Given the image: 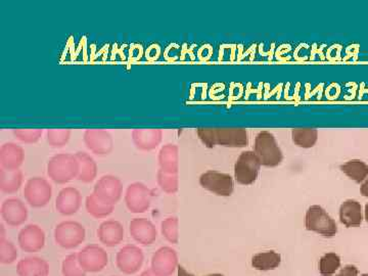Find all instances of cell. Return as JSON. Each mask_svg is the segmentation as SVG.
Returning <instances> with one entry per match:
<instances>
[{"label":"cell","mask_w":368,"mask_h":276,"mask_svg":"<svg viewBox=\"0 0 368 276\" xmlns=\"http://www.w3.org/2000/svg\"><path fill=\"white\" fill-rule=\"evenodd\" d=\"M199 138L208 149L216 145L224 147H245L249 143V136L245 128H199Z\"/></svg>","instance_id":"obj_1"},{"label":"cell","mask_w":368,"mask_h":276,"mask_svg":"<svg viewBox=\"0 0 368 276\" xmlns=\"http://www.w3.org/2000/svg\"><path fill=\"white\" fill-rule=\"evenodd\" d=\"M79 162L73 154H57L47 163V175L53 183L66 184L78 176Z\"/></svg>","instance_id":"obj_2"},{"label":"cell","mask_w":368,"mask_h":276,"mask_svg":"<svg viewBox=\"0 0 368 276\" xmlns=\"http://www.w3.org/2000/svg\"><path fill=\"white\" fill-rule=\"evenodd\" d=\"M254 153L260 161L261 166L276 167L284 160L282 149L276 139L269 131L259 132L255 138Z\"/></svg>","instance_id":"obj_3"},{"label":"cell","mask_w":368,"mask_h":276,"mask_svg":"<svg viewBox=\"0 0 368 276\" xmlns=\"http://www.w3.org/2000/svg\"><path fill=\"white\" fill-rule=\"evenodd\" d=\"M305 228L325 237H333L337 234L338 226L335 220L320 206H311L305 216Z\"/></svg>","instance_id":"obj_4"},{"label":"cell","mask_w":368,"mask_h":276,"mask_svg":"<svg viewBox=\"0 0 368 276\" xmlns=\"http://www.w3.org/2000/svg\"><path fill=\"white\" fill-rule=\"evenodd\" d=\"M86 231L84 226L77 221H63L55 230V241L59 247L72 250L79 247L85 241Z\"/></svg>","instance_id":"obj_5"},{"label":"cell","mask_w":368,"mask_h":276,"mask_svg":"<svg viewBox=\"0 0 368 276\" xmlns=\"http://www.w3.org/2000/svg\"><path fill=\"white\" fill-rule=\"evenodd\" d=\"M260 161L253 151H246L239 155L234 165V179L243 185H251L258 178Z\"/></svg>","instance_id":"obj_6"},{"label":"cell","mask_w":368,"mask_h":276,"mask_svg":"<svg viewBox=\"0 0 368 276\" xmlns=\"http://www.w3.org/2000/svg\"><path fill=\"white\" fill-rule=\"evenodd\" d=\"M26 202L33 208H44L50 202L53 187L46 179L42 177L30 178L24 188Z\"/></svg>","instance_id":"obj_7"},{"label":"cell","mask_w":368,"mask_h":276,"mask_svg":"<svg viewBox=\"0 0 368 276\" xmlns=\"http://www.w3.org/2000/svg\"><path fill=\"white\" fill-rule=\"evenodd\" d=\"M151 198L153 190H149L145 183H131L126 190V207L134 214L145 213L151 207Z\"/></svg>","instance_id":"obj_8"},{"label":"cell","mask_w":368,"mask_h":276,"mask_svg":"<svg viewBox=\"0 0 368 276\" xmlns=\"http://www.w3.org/2000/svg\"><path fill=\"white\" fill-rule=\"evenodd\" d=\"M200 184L205 190L219 196H230L234 190L232 177L218 171L210 170L203 173L200 177Z\"/></svg>","instance_id":"obj_9"},{"label":"cell","mask_w":368,"mask_h":276,"mask_svg":"<svg viewBox=\"0 0 368 276\" xmlns=\"http://www.w3.org/2000/svg\"><path fill=\"white\" fill-rule=\"evenodd\" d=\"M93 194L107 205L115 206L123 194V184L114 175H104L94 185Z\"/></svg>","instance_id":"obj_10"},{"label":"cell","mask_w":368,"mask_h":276,"mask_svg":"<svg viewBox=\"0 0 368 276\" xmlns=\"http://www.w3.org/2000/svg\"><path fill=\"white\" fill-rule=\"evenodd\" d=\"M83 141L92 154L100 157L110 155L114 149V139L112 134L104 129L85 130Z\"/></svg>","instance_id":"obj_11"},{"label":"cell","mask_w":368,"mask_h":276,"mask_svg":"<svg viewBox=\"0 0 368 276\" xmlns=\"http://www.w3.org/2000/svg\"><path fill=\"white\" fill-rule=\"evenodd\" d=\"M78 261L86 273H98L106 268L109 256L100 246L89 245L79 252Z\"/></svg>","instance_id":"obj_12"},{"label":"cell","mask_w":368,"mask_h":276,"mask_svg":"<svg viewBox=\"0 0 368 276\" xmlns=\"http://www.w3.org/2000/svg\"><path fill=\"white\" fill-rule=\"evenodd\" d=\"M145 255L140 248L134 245L125 246L118 252L116 264L124 275H136L142 267Z\"/></svg>","instance_id":"obj_13"},{"label":"cell","mask_w":368,"mask_h":276,"mask_svg":"<svg viewBox=\"0 0 368 276\" xmlns=\"http://www.w3.org/2000/svg\"><path fill=\"white\" fill-rule=\"evenodd\" d=\"M18 243L26 253H37L46 245V233L40 226L29 224L19 233Z\"/></svg>","instance_id":"obj_14"},{"label":"cell","mask_w":368,"mask_h":276,"mask_svg":"<svg viewBox=\"0 0 368 276\" xmlns=\"http://www.w3.org/2000/svg\"><path fill=\"white\" fill-rule=\"evenodd\" d=\"M1 217L10 228H19L28 219L25 203L18 198H10L1 205Z\"/></svg>","instance_id":"obj_15"},{"label":"cell","mask_w":368,"mask_h":276,"mask_svg":"<svg viewBox=\"0 0 368 276\" xmlns=\"http://www.w3.org/2000/svg\"><path fill=\"white\" fill-rule=\"evenodd\" d=\"M129 231L132 239L145 247L153 245L158 237L155 224L147 218H134L131 220Z\"/></svg>","instance_id":"obj_16"},{"label":"cell","mask_w":368,"mask_h":276,"mask_svg":"<svg viewBox=\"0 0 368 276\" xmlns=\"http://www.w3.org/2000/svg\"><path fill=\"white\" fill-rule=\"evenodd\" d=\"M82 204V196L75 187H65L57 194L55 208L59 214L64 216H72L76 214Z\"/></svg>","instance_id":"obj_17"},{"label":"cell","mask_w":368,"mask_h":276,"mask_svg":"<svg viewBox=\"0 0 368 276\" xmlns=\"http://www.w3.org/2000/svg\"><path fill=\"white\" fill-rule=\"evenodd\" d=\"M176 265L177 259L174 250L164 247L154 254L151 269L157 276H170Z\"/></svg>","instance_id":"obj_18"},{"label":"cell","mask_w":368,"mask_h":276,"mask_svg":"<svg viewBox=\"0 0 368 276\" xmlns=\"http://www.w3.org/2000/svg\"><path fill=\"white\" fill-rule=\"evenodd\" d=\"M25 161V151L15 142H6L0 147V165L6 171L20 170Z\"/></svg>","instance_id":"obj_19"},{"label":"cell","mask_w":368,"mask_h":276,"mask_svg":"<svg viewBox=\"0 0 368 276\" xmlns=\"http://www.w3.org/2000/svg\"><path fill=\"white\" fill-rule=\"evenodd\" d=\"M132 140L139 151H151L157 149L163 140V131L156 128H142L132 131Z\"/></svg>","instance_id":"obj_20"},{"label":"cell","mask_w":368,"mask_h":276,"mask_svg":"<svg viewBox=\"0 0 368 276\" xmlns=\"http://www.w3.org/2000/svg\"><path fill=\"white\" fill-rule=\"evenodd\" d=\"M98 237L102 245L108 248H114L123 241V226L117 220H107L98 228Z\"/></svg>","instance_id":"obj_21"},{"label":"cell","mask_w":368,"mask_h":276,"mask_svg":"<svg viewBox=\"0 0 368 276\" xmlns=\"http://www.w3.org/2000/svg\"><path fill=\"white\" fill-rule=\"evenodd\" d=\"M17 273L19 276H48L49 264L39 257H28L19 261Z\"/></svg>","instance_id":"obj_22"},{"label":"cell","mask_w":368,"mask_h":276,"mask_svg":"<svg viewBox=\"0 0 368 276\" xmlns=\"http://www.w3.org/2000/svg\"><path fill=\"white\" fill-rule=\"evenodd\" d=\"M362 209L360 203L347 200L340 208V220L347 228H358L362 223Z\"/></svg>","instance_id":"obj_23"},{"label":"cell","mask_w":368,"mask_h":276,"mask_svg":"<svg viewBox=\"0 0 368 276\" xmlns=\"http://www.w3.org/2000/svg\"><path fill=\"white\" fill-rule=\"evenodd\" d=\"M160 170L169 174H177L178 172V147L173 143L163 145L159 151Z\"/></svg>","instance_id":"obj_24"},{"label":"cell","mask_w":368,"mask_h":276,"mask_svg":"<svg viewBox=\"0 0 368 276\" xmlns=\"http://www.w3.org/2000/svg\"><path fill=\"white\" fill-rule=\"evenodd\" d=\"M79 162V173L77 181L83 183H91L98 176V165L93 158L85 151L75 154Z\"/></svg>","instance_id":"obj_25"},{"label":"cell","mask_w":368,"mask_h":276,"mask_svg":"<svg viewBox=\"0 0 368 276\" xmlns=\"http://www.w3.org/2000/svg\"><path fill=\"white\" fill-rule=\"evenodd\" d=\"M23 172L21 170L6 171L0 169V190L3 194H16L23 184Z\"/></svg>","instance_id":"obj_26"},{"label":"cell","mask_w":368,"mask_h":276,"mask_svg":"<svg viewBox=\"0 0 368 276\" xmlns=\"http://www.w3.org/2000/svg\"><path fill=\"white\" fill-rule=\"evenodd\" d=\"M282 262V257L275 251L264 252L255 255L252 259V265L257 270H273L277 268Z\"/></svg>","instance_id":"obj_27"},{"label":"cell","mask_w":368,"mask_h":276,"mask_svg":"<svg viewBox=\"0 0 368 276\" xmlns=\"http://www.w3.org/2000/svg\"><path fill=\"white\" fill-rule=\"evenodd\" d=\"M342 172L355 183H361L368 177V166L361 160H351L341 166Z\"/></svg>","instance_id":"obj_28"},{"label":"cell","mask_w":368,"mask_h":276,"mask_svg":"<svg viewBox=\"0 0 368 276\" xmlns=\"http://www.w3.org/2000/svg\"><path fill=\"white\" fill-rule=\"evenodd\" d=\"M293 142L302 149H311L318 140V131L314 128H296L292 131Z\"/></svg>","instance_id":"obj_29"},{"label":"cell","mask_w":368,"mask_h":276,"mask_svg":"<svg viewBox=\"0 0 368 276\" xmlns=\"http://www.w3.org/2000/svg\"><path fill=\"white\" fill-rule=\"evenodd\" d=\"M85 208H86L87 213L89 215L96 218V219H100V218L110 216L114 212L115 206L107 205L106 203L100 201L95 194H92L87 196L86 201H85Z\"/></svg>","instance_id":"obj_30"},{"label":"cell","mask_w":368,"mask_h":276,"mask_svg":"<svg viewBox=\"0 0 368 276\" xmlns=\"http://www.w3.org/2000/svg\"><path fill=\"white\" fill-rule=\"evenodd\" d=\"M72 131L70 129H48L46 140L53 149H62L69 142Z\"/></svg>","instance_id":"obj_31"},{"label":"cell","mask_w":368,"mask_h":276,"mask_svg":"<svg viewBox=\"0 0 368 276\" xmlns=\"http://www.w3.org/2000/svg\"><path fill=\"white\" fill-rule=\"evenodd\" d=\"M341 266V258L335 253L324 255L320 260V273L322 276H331Z\"/></svg>","instance_id":"obj_32"},{"label":"cell","mask_w":368,"mask_h":276,"mask_svg":"<svg viewBox=\"0 0 368 276\" xmlns=\"http://www.w3.org/2000/svg\"><path fill=\"white\" fill-rule=\"evenodd\" d=\"M63 276H86V271L81 267L78 261V254H71L66 257L62 264Z\"/></svg>","instance_id":"obj_33"},{"label":"cell","mask_w":368,"mask_h":276,"mask_svg":"<svg viewBox=\"0 0 368 276\" xmlns=\"http://www.w3.org/2000/svg\"><path fill=\"white\" fill-rule=\"evenodd\" d=\"M157 181L163 192H167V194H174L178 190L177 174H169V173L159 170L158 171Z\"/></svg>","instance_id":"obj_34"},{"label":"cell","mask_w":368,"mask_h":276,"mask_svg":"<svg viewBox=\"0 0 368 276\" xmlns=\"http://www.w3.org/2000/svg\"><path fill=\"white\" fill-rule=\"evenodd\" d=\"M18 250L12 241H0V263L8 265L12 264L18 258Z\"/></svg>","instance_id":"obj_35"},{"label":"cell","mask_w":368,"mask_h":276,"mask_svg":"<svg viewBox=\"0 0 368 276\" xmlns=\"http://www.w3.org/2000/svg\"><path fill=\"white\" fill-rule=\"evenodd\" d=\"M15 138L27 145L37 143L42 138V129H14L12 130Z\"/></svg>","instance_id":"obj_36"},{"label":"cell","mask_w":368,"mask_h":276,"mask_svg":"<svg viewBox=\"0 0 368 276\" xmlns=\"http://www.w3.org/2000/svg\"><path fill=\"white\" fill-rule=\"evenodd\" d=\"M163 235L170 243H177L178 239V220L175 217H169L165 219L161 224Z\"/></svg>","instance_id":"obj_37"},{"label":"cell","mask_w":368,"mask_h":276,"mask_svg":"<svg viewBox=\"0 0 368 276\" xmlns=\"http://www.w3.org/2000/svg\"><path fill=\"white\" fill-rule=\"evenodd\" d=\"M337 276H358V269L354 265H347Z\"/></svg>","instance_id":"obj_38"},{"label":"cell","mask_w":368,"mask_h":276,"mask_svg":"<svg viewBox=\"0 0 368 276\" xmlns=\"http://www.w3.org/2000/svg\"><path fill=\"white\" fill-rule=\"evenodd\" d=\"M360 192L363 196H367V198H368V177L365 179L362 185H361Z\"/></svg>","instance_id":"obj_39"},{"label":"cell","mask_w":368,"mask_h":276,"mask_svg":"<svg viewBox=\"0 0 368 276\" xmlns=\"http://www.w3.org/2000/svg\"><path fill=\"white\" fill-rule=\"evenodd\" d=\"M6 241V228H4L3 224L0 226V241Z\"/></svg>","instance_id":"obj_40"},{"label":"cell","mask_w":368,"mask_h":276,"mask_svg":"<svg viewBox=\"0 0 368 276\" xmlns=\"http://www.w3.org/2000/svg\"><path fill=\"white\" fill-rule=\"evenodd\" d=\"M178 276H194V275H190V273H188L187 271H186L185 269H184L183 266H179L178 267Z\"/></svg>","instance_id":"obj_41"},{"label":"cell","mask_w":368,"mask_h":276,"mask_svg":"<svg viewBox=\"0 0 368 276\" xmlns=\"http://www.w3.org/2000/svg\"><path fill=\"white\" fill-rule=\"evenodd\" d=\"M140 276H157L155 275V273L151 271V269H149V270H145V273H141Z\"/></svg>","instance_id":"obj_42"},{"label":"cell","mask_w":368,"mask_h":276,"mask_svg":"<svg viewBox=\"0 0 368 276\" xmlns=\"http://www.w3.org/2000/svg\"><path fill=\"white\" fill-rule=\"evenodd\" d=\"M365 220H367V222L368 223V203L367 204V206H365Z\"/></svg>","instance_id":"obj_43"},{"label":"cell","mask_w":368,"mask_h":276,"mask_svg":"<svg viewBox=\"0 0 368 276\" xmlns=\"http://www.w3.org/2000/svg\"><path fill=\"white\" fill-rule=\"evenodd\" d=\"M206 276H224V275H219V273H214V275H209Z\"/></svg>","instance_id":"obj_44"},{"label":"cell","mask_w":368,"mask_h":276,"mask_svg":"<svg viewBox=\"0 0 368 276\" xmlns=\"http://www.w3.org/2000/svg\"><path fill=\"white\" fill-rule=\"evenodd\" d=\"M362 276H368V275H363Z\"/></svg>","instance_id":"obj_45"}]
</instances>
